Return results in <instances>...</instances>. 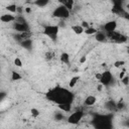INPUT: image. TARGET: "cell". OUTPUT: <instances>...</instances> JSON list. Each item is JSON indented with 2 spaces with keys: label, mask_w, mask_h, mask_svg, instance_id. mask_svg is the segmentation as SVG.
<instances>
[{
  "label": "cell",
  "mask_w": 129,
  "mask_h": 129,
  "mask_svg": "<svg viewBox=\"0 0 129 129\" xmlns=\"http://www.w3.org/2000/svg\"><path fill=\"white\" fill-rule=\"evenodd\" d=\"M45 98L51 102L54 103L56 105H62V104H73L74 99H75V95L74 93L64 88V87H60V86H56L54 88L49 89L46 93H45Z\"/></svg>",
  "instance_id": "1"
},
{
  "label": "cell",
  "mask_w": 129,
  "mask_h": 129,
  "mask_svg": "<svg viewBox=\"0 0 129 129\" xmlns=\"http://www.w3.org/2000/svg\"><path fill=\"white\" fill-rule=\"evenodd\" d=\"M92 124L99 129H110L113 126V114H96L92 119Z\"/></svg>",
  "instance_id": "2"
},
{
  "label": "cell",
  "mask_w": 129,
  "mask_h": 129,
  "mask_svg": "<svg viewBox=\"0 0 129 129\" xmlns=\"http://www.w3.org/2000/svg\"><path fill=\"white\" fill-rule=\"evenodd\" d=\"M70 15H71V10L61 4H59L57 7H55L54 10L52 11V16L54 18H58L61 20L68 19L70 17Z\"/></svg>",
  "instance_id": "3"
},
{
  "label": "cell",
  "mask_w": 129,
  "mask_h": 129,
  "mask_svg": "<svg viewBox=\"0 0 129 129\" xmlns=\"http://www.w3.org/2000/svg\"><path fill=\"white\" fill-rule=\"evenodd\" d=\"M59 26L58 25H45L43 28V34L49 37L52 41H55L57 38Z\"/></svg>",
  "instance_id": "4"
},
{
  "label": "cell",
  "mask_w": 129,
  "mask_h": 129,
  "mask_svg": "<svg viewBox=\"0 0 129 129\" xmlns=\"http://www.w3.org/2000/svg\"><path fill=\"white\" fill-rule=\"evenodd\" d=\"M107 33V36H108V39L116 42V43H124L128 40V37L124 34H122L121 32L117 31V30H114V31H111V32H106Z\"/></svg>",
  "instance_id": "5"
},
{
  "label": "cell",
  "mask_w": 129,
  "mask_h": 129,
  "mask_svg": "<svg viewBox=\"0 0 129 129\" xmlns=\"http://www.w3.org/2000/svg\"><path fill=\"white\" fill-rule=\"evenodd\" d=\"M99 81H100V83H101L102 86L109 87L114 82V77H113L112 73L107 70V71H104L103 73H101V78H100Z\"/></svg>",
  "instance_id": "6"
},
{
  "label": "cell",
  "mask_w": 129,
  "mask_h": 129,
  "mask_svg": "<svg viewBox=\"0 0 129 129\" xmlns=\"http://www.w3.org/2000/svg\"><path fill=\"white\" fill-rule=\"evenodd\" d=\"M84 117V112L83 110H77L75 112H73L68 118H67V121L68 123L70 124H73V125H76L78 124Z\"/></svg>",
  "instance_id": "7"
},
{
  "label": "cell",
  "mask_w": 129,
  "mask_h": 129,
  "mask_svg": "<svg viewBox=\"0 0 129 129\" xmlns=\"http://www.w3.org/2000/svg\"><path fill=\"white\" fill-rule=\"evenodd\" d=\"M12 27H13L14 30H16L18 32H27V31H30V26L27 23V21H25V22L14 21Z\"/></svg>",
  "instance_id": "8"
},
{
  "label": "cell",
  "mask_w": 129,
  "mask_h": 129,
  "mask_svg": "<svg viewBox=\"0 0 129 129\" xmlns=\"http://www.w3.org/2000/svg\"><path fill=\"white\" fill-rule=\"evenodd\" d=\"M116 28H117V21H116V20L107 21L104 25H102V29H103V31H105V32L114 31V30H116Z\"/></svg>",
  "instance_id": "9"
},
{
  "label": "cell",
  "mask_w": 129,
  "mask_h": 129,
  "mask_svg": "<svg viewBox=\"0 0 129 129\" xmlns=\"http://www.w3.org/2000/svg\"><path fill=\"white\" fill-rule=\"evenodd\" d=\"M95 38L98 42H106L108 40V36H107V33L103 30L101 31H97L96 34H95Z\"/></svg>",
  "instance_id": "10"
},
{
  "label": "cell",
  "mask_w": 129,
  "mask_h": 129,
  "mask_svg": "<svg viewBox=\"0 0 129 129\" xmlns=\"http://www.w3.org/2000/svg\"><path fill=\"white\" fill-rule=\"evenodd\" d=\"M105 108L110 112H116L117 110V103L114 100H109L105 103Z\"/></svg>",
  "instance_id": "11"
},
{
  "label": "cell",
  "mask_w": 129,
  "mask_h": 129,
  "mask_svg": "<svg viewBox=\"0 0 129 129\" xmlns=\"http://www.w3.org/2000/svg\"><path fill=\"white\" fill-rule=\"evenodd\" d=\"M0 20L4 23H10V22H14L16 20V16H14L13 14H3L0 17Z\"/></svg>",
  "instance_id": "12"
},
{
  "label": "cell",
  "mask_w": 129,
  "mask_h": 129,
  "mask_svg": "<svg viewBox=\"0 0 129 129\" xmlns=\"http://www.w3.org/2000/svg\"><path fill=\"white\" fill-rule=\"evenodd\" d=\"M96 102H97V98H96V96H94V95H89V96H87L86 99L84 100V105L90 107V106L95 105Z\"/></svg>",
  "instance_id": "13"
},
{
  "label": "cell",
  "mask_w": 129,
  "mask_h": 129,
  "mask_svg": "<svg viewBox=\"0 0 129 129\" xmlns=\"http://www.w3.org/2000/svg\"><path fill=\"white\" fill-rule=\"evenodd\" d=\"M19 44H20L22 47L26 48V49H30V48L32 47V40H31L30 38H27V39H24V40L20 41Z\"/></svg>",
  "instance_id": "14"
},
{
  "label": "cell",
  "mask_w": 129,
  "mask_h": 129,
  "mask_svg": "<svg viewBox=\"0 0 129 129\" xmlns=\"http://www.w3.org/2000/svg\"><path fill=\"white\" fill-rule=\"evenodd\" d=\"M72 29H73V31H74L76 34H82V33L85 32V28H84L81 24L73 25V26H72Z\"/></svg>",
  "instance_id": "15"
},
{
  "label": "cell",
  "mask_w": 129,
  "mask_h": 129,
  "mask_svg": "<svg viewBox=\"0 0 129 129\" xmlns=\"http://www.w3.org/2000/svg\"><path fill=\"white\" fill-rule=\"evenodd\" d=\"M59 59L62 63L69 64L70 63V54L68 52H61V54L59 55Z\"/></svg>",
  "instance_id": "16"
},
{
  "label": "cell",
  "mask_w": 129,
  "mask_h": 129,
  "mask_svg": "<svg viewBox=\"0 0 129 129\" xmlns=\"http://www.w3.org/2000/svg\"><path fill=\"white\" fill-rule=\"evenodd\" d=\"M59 4L61 5H64L67 8H69L70 10L73 9V6H74V0H58Z\"/></svg>",
  "instance_id": "17"
},
{
  "label": "cell",
  "mask_w": 129,
  "mask_h": 129,
  "mask_svg": "<svg viewBox=\"0 0 129 129\" xmlns=\"http://www.w3.org/2000/svg\"><path fill=\"white\" fill-rule=\"evenodd\" d=\"M48 3H49V0H34V2H33V4L39 8L45 7Z\"/></svg>",
  "instance_id": "18"
},
{
  "label": "cell",
  "mask_w": 129,
  "mask_h": 129,
  "mask_svg": "<svg viewBox=\"0 0 129 129\" xmlns=\"http://www.w3.org/2000/svg\"><path fill=\"white\" fill-rule=\"evenodd\" d=\"M79 80H80V76H74L71 80H70V83H69V87L71 88V89H73L77 84H78V82H79Z\"/></svg>",
  "instance_id": "19"
},
{
  "label": "cell",
  "mask_w": 129,
  "mask_h": 129,
  "mask_svg": "<svg viewBox=\"0 0 129 129\" xmlns=\"http://www.w3.org/2000/svg\"><path fill=\"white\" fill-rule=\"evenodd\" d=\"M57 106L63 112H71V110H72V105L71 104H62V105H57Z\"/></svg>",
  "instance_id": "20"
},
{
  "label": "cell",
  "mask_w": 129,
  "mask_h": 129,
  "mask_svg": "<svg viewBox=\"0 0 129 129\" xmlns=\"http://www.w3.org/2000/svg\"><path fill=\"white\" fill-rule=\"evenodd\" d=\"M6 10L11 12V13H15V12H17V5L16 4H9L6 6Z\"/></svg>",
  "instance_id": "21"
},
{
  "label": "cell",
  "mask_w": 129,
  "mask_h": 129,
  "mask_svg": "<svg viewBox=\"0 0 129 129\" xmlns=\"http://www.w3.org/2000/svg\"><path fill=\"white\" fill-rule=\"evenodd\" d=\"M21 79H22V76L19 73H17V72H12L11 73V80L12 81H19Z\"/></svg>",
  "instance_id": "22"
},
{
  "label": "cell",
  "mask_w": 129,
  "mask_h": 129,
  "mask_svg": "<svg viewBox=\"0 0 129 129\" xmlns=\"http://www.w3.org/2000/svg\"><path fill=\"white\" fill-rule=\"evenodd\" d=\"M98 30L96 29V28H94V27H88V28H86L85 29V33L86 34H89V35H92V34H96V32H97Z\"/></svg>",
  "instance_id": "23"
},
{
  "label": "cell",
  "mask_w": 129,
  "mask_h": 129,
  "mask_svg": "<svg viewBox=\"0 0 129 129\" xmlns=\"http://www.w3.org/2000/svg\"><path fill=\"white\" fill-rule=\"evenodd\" d=\"M30 113H31V115H32V117H38L39 115H40V112L38 111V109H36V108H32L31 110H30Z\"/></svg>",
  "instance_id": "24"
},
{
  "label": "cell",
  "mask_w": 129,
  "mask_h": 129,
  "mask_svg": "<svg viewBox=\"0 0 129 129\" xmlns=\"http://www.w3.org/2000/svg\"><path fill=\"white\" fill-rule=\"evenodd\" d=\"M121 83L125 86H128L129 85V76H124L122 79H121Z\"/></svg>",
  "instance_id": "25"
},
{
  "label": "cell",
  "mask_w": 129,
  "mask_h": 129,
  "mask_svg": "<svg viewBox=\"0 0 129 129\" xmlns=\"http://www.w3.org/2000/svg\"><path fill=\"white\" fill-rule=\"evenodd\" d=\"M125 64V61L124 60H116L115 62H114V67L115 68H121V67H123Z\"/></svg>",
  "instance_id": "26"
},
{
  "label": "cell",
  "mask_w": 129,
  "mask_h": 129,
  "mask_svg": "<svg viewBox=\"0 0 129 129\" xmlns=\"http://www.w3.org/2000/svg\"><path fill=\"white\" fill-rule=\"evenodd\" d=\"M14 64H15L16 67H18V68H21V67H22V60H21L19 57H16V58L14 59Z\"/></svg>",
  "instance_id": "27"
},
{
  "label": "cell",
  "mask_w": 129,
  "mask_h": 129,
  "mask_svg": "<svg viewBox=\"0 0 129 129\" xmlns=\"http://www.w3.org/2000/svg\"><path fill=\"white\" fill-rule=\"evenodd\" d=\"M125 108V103L121 100V101H119L118 103H117V110H122V109H124Z\"/></svg>",
  "instance_id": "28"
},
{
  "label": "cell",
  "mask_w": 129,
  "mask_h": 129,
  "mask_svg": "<svg viewBox=\"0 0 129 129\" xmlns=\"http://www.w3.org/2000/svg\"><path fill=\"white\" fill-rule=\"evenodd\" d=\"M54 119H55L56 121H59V120L64 119V116H63L61 113H56V114L54 115Z\"/></svg>",
  "instance_id": "29"
},
{
  "label": "cell",
  "mask_w": 129,
  "mask_h": 129,
  "mask_svg": "<svg viewBox=\"0 0 129 129\" xmlns=\"http://www.w3.org/2000/svg\"><path fill=\"white\" fill-rule=\"evenodd\" d=\"M53 57V53L52 52H46L45 53V59L46 60H50Z\"/></svg>",
  "instance_id": "30"
},
{
  "label": "cell",
  "mask_w": 129,
  "mask_h": 129,
  "mask_svg": "<svg viewBox=\"0 0 129 129\" xmlns=\"http://www.w3.org/2000/svg\"><path fill=\"white\" fill-rule=\"evenodd\" d=\"M81 25H82V26H83V27H84L85 29H86V28H88V27H90V26H89V24H88V23H87L86 21H83Z\"/></svg>",
  "instance_id": "31"
},
{
  "label": "cell",
  "mask_w": 129,
  "mask_h": 129,
  "mask_svg": "<svg viewBox=\"0 0 129 129\" xmlns=\"http://www.w3.org/2000/svg\"><path fill=\"white\" fill-rule=\"evenodd\" d=\"M85 61H86V56H82V57L80 58V62L83 63V62H85Z\"/></svg>",
  "instance_id": "32"
},
{
  "label": "cell",
  "mask_w": 129,
  "mask_h": 129,
  "mask_svg": "<svg viewBox=\"0 0 129 129\" xmlns=\"http://www.w3.org/2000/svg\"><path fill=\"white\" fill-rule=\"evenodd\" d=\"M113 3H123L124 0H111Z\"/></svg>",
  "instance_id": "33"
},
{
  "label": "cell",
  "mask_w": 129,
  "mask_h": 129,
  "mask_svg": "<svg viewBox=\"0 0 129 129\" xmlns=\"http://www.w3.org/2000/svg\"><path fill=\"white\" fill-rule=\"evenodd\" d=\"M95 77H96V79H97V80H100V78H101V73L96 74V76H95Z\"/></svg>",
  "instance_id": "34"
},
{
  "label": "cell",
  "mask_w": 129,
  "mask_h": 129,
  "mask_svg": "<svg viewBox=\"0 0 129 129\" xmlns=\"http://www.w3.org/2000/svg\"><path fill=\"white\" fill-rule=\"evenodd\" d=\"M124 76H125V72H121V74H120V76H119V77H120V80H121Z\"/></svg>",
  "instance_id": "35"
},
{
  "label": "cell",
  "mask_w": 129,
  "mask_h": 129,
  "mask_svg": "<svg viewBox=\"0 0 129 129\" xmlns=\"http://www.w3.org/2000/svg\"><path fill=\"white\" fill-rule=\"evenodd\" d=\"M4 96H5V93H1V99H4Z\"/></svg>",
  "instance_id": "36"
},
{
  "label": "cell",
  "mask_w": 129,
  "mask_h": 129,
  "mask_svg": "<svg viewBox=\"0 0 129 129\" xmlns=\"http://www.w3.org/2000/svg\"><path fill=\"white\" fill-rule=\"evenodd\" d=\"M25 11H26V12H28V13H29V12H30V9H29V7H27V8H26V9H25Z\"/></svg>",
  "instance_id": "37"
}]
</instances>
